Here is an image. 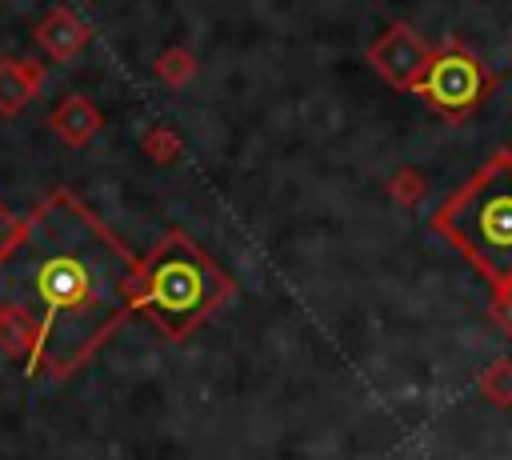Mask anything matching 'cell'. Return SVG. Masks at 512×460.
<instances>
[{
	"mask_svg": "<svg viewBox=\"0 0 512 460\" xmlns=\"http://www.w3.org/2000/svg\"><path fill=\"white\" fill-rule=\"evenodd\" d=\"M48 128L68 144V148H84L88 140H96V132L104 128V112L80 96V92H68L64 100H56L52 116H48Z\"/></svg>",
	"mask_w": 512,
	"mask_h": 460,
	"instance_id": "obj_7",
	"label": "cell"
},
{
	"mask_svg": "<svg viewBox=\"0 0 512 460\" xmlns=\"http://www.w3.org/2000/svg\"><path fill=\"white\" fill-rule=\"evenodd\" d=\"M424 192H428V180H424V172H416V168H396L392 180H388V196H392L400 208H416V204L424 200Z\"/></svg>",
	"mask_w": 512,
	"mask_h": 460,
	"instance_id": "obj_12",
	"label": "cell"
},
{
	"mask_svg": "<svg viewBox=\"0 0 512 460\" xmlns=\"http://www.w3.org/2000/svg\"><path fill=\"white\" fill-rule=\"evenodd\" d=\"M492 320H496L504 332H512V288L492 292Z\"/></svg>",
	"mask_w": 512,
	"mask_h": 460,
	"instance_id": "obj_15",
	"label": "cell"
},
{
	"mask_svg": "<svg viewBox=\"0 0 512 460\" xmlns=\"http://www.w3.org/2000/svg\"><path fill=\"white\" fill-rule=\"evenodd\" d=\"M152 72H156V80H160V84H168V88H184V84H192V80H196L200 64H196V56H192L188 48L172 44V48H164V52L156 56Z\"/></svg>",
	"mask_w": 512,
	"mask_h": 460,
	"instance_id": "obj_11",
	"label": "cell"
},
{
	"mask_svg": "<svg viewBox=\"0 0 512 460\" xmlns=\"http://www.w3.org/2000/svg\"><path fill=\"white\" fill-rule=\"evenodd\" d=\"M428 56H432V48H428L404 20L388 24V28L372 40V48H368V64L384 76V84H392V88H400V92H412V88H416V80H420L424 68H428Z\"/></svg>",
	"mask_w": 512,
	"mask_h": 460,
	"instance_id": "obj_5",
	"label": "cell"
},
{
	"mask_svg": "<svg viewBox=\"0 0 512 460\" xmlns=\"http://www.w3.org/2000/svg\"><path fill=\"white\" fill-rule=\"evenodd\" d=\"M40 84H44V64H40V60L4 56V60H0V116L24 112V108L36 100Z\"/></svg>",
	"mask_w": 512,
	"mask_h": 460,
	"instance_id": "obj_8",
	"label": "cell"
},
{
	"mask_svg": "<svg viewBox=\"0 0 512 460\" xmlns=\"http://www.w3.org/2000/svg\"><path fill=\"white\" fill-rule=\"evenodd\" d=\"M136 256L68 188L48 192L0 256V308L36 332L24 376H72L132 312Z\"/></svg>",
	"mask_w": 512,
	"mask_h": 460,
	"instance_id": "obj_1",
	"label": "cell"
},
{
	"mask_svg": "<svg viewBox=\"0 0 512 460\" xmlns=\"http://www.w3.org/2000/svg\"><path fill=\"white\" fill-rule=\"evenodd\" d=\"M140 152H144L152 164L168 168V164H176V160H180L184 140H180V132H176L168 120H156V124H148V128L140 132Z\"/></svg>",
	"mask_w": 512,
	"mask_h": 460,
	"instance_id": "obj_10",
	"label": "cell"
},
{
	"mask_svg": "<svg viewBox=\"0 0 512 460\" xmlns=\"http://www.w3.org/2000/svg\"><path fill=\"white\" fill-rule=\"evenodd\" d=\"M480 392L500 404V408H512V360H496L492 368H484L480 376Z\"/></svg>",
	"mask_w": 512,
	"mask_h": 460,
	"instance_id": "obj_13",
	"label": "cell"
},
{
	"mask_svg": "<svg viewBox=\"0 0 512 460\" xmlns=\"http://www.w3.org/2000/svg\"><path fill=\"white\" fill-rule=\"evenodd\" d=\"M232 292H236L232 276L184 228H168L136 260L132 312L148 316V324L160 328L168 340H184Z\"/></svg>",
	"mask_w": 512,
	"mask_h": 460,
	"instance_id": "obj_2",
	"label": "cell"
},
{
	"mask_svg": "<svg viewBox=\"0 0 512 460\" xmlns=\"http://www.w3.org/2000/svg\"><path fill=\"white\" fill-rule=\"evenodd\" d=\"M432 232L444 236L492 292L512 288V148H496L432 212Z\"/></svg>",
	"mask_w": 512,
	"mask_h": 460,
	"instance_id": "obj_3",
	"label": "cell"
},
{
	"mask_svg": "<svg viewBox=\"0 0 512 460\" xmlns=\"http://www.w3.org/2000/svg\"><path fill=\"white\" fill-rule=\"evenodd\" d=\"M412 92H420L428 108H436L444 120H464L492 92V76L472 48H464L460 40H444L428 56V68Z\"/></svg>",
	"mask_w": 512,
	"mask_h": 460,
	"instance_id": "obj_4",
	"label": "cell"
},
{
	"mask_svg": "<svg viewBox=\"0 0 512 460\" xmlns=\"http://www.w3.org/2000/svg\"><path fill=\"white\" fill-rule=\"evenodd\" d=\"M32 36H36V44H40L52 60H60V64H64V60L80 56V48L92 40V28L80 20V12H76V8L56 4V8H48V12L36 20Z\"/></svg>",
	"mask_w": 512,
	"mask_h": 460,
	"instance_id": "obj_6",
	"label": "cell"
},
{
	"mask_svg": "<svg viewBox=\"0 0 512 460\" xmlns=\"http://www.w3.org/2000/svg\"><path fill=\"white\" fill-rule=\"evenodd\" d=\"M0 352L12 356V360H20L24 372L32 368V356H36V332H32V324L24 316H16V312H4V308H0Z\"/></svg>",
	"mask_w": 512,
	"mask_h": 460,
	"instance_id": "obj_9",
	"label": "cell"
},
{
	"mask_svg": "<svg viewBox=\"0 0 512 460\" xmlns=\"http://www.w3.org/2000/svg\"><path fill=\"white\" fill-rule=\"evenodd\" d=\"M20 228H24V216H16L8 204H0V256H4V252L16 244Z\"/></svg>",
	"mask_w": 512,
	"mask_h": 460,
	"instance_id": "obj_14",
	"label": "cell"
}]
</instances>
